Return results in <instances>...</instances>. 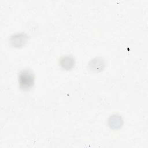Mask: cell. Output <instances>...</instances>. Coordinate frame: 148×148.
<instances>
[{"mask_svg": "<svg viewBox=\"0 0 148 148\" xmlns=\"http://www.w3.org/2000/svg\"><path fill=\"white\" fill-rule=\"evenodd\" d=\"M34 75L29 69H24L19 72L18 80L20 88L23 91H28L33 87L34 84Z\"/></svg>", "mask_w": 148, "mask_h": 148, "instance_id": "1", "label": "cell"}, {"mask_svg": "<svg viewBox=\"0 0 148 148\" xmlns=\"http://www.w3.org/2000/svg\"><path fill=\"white\" fill-rule=\"evenodd\" d=\"M28 36L24 33H17L10 37L9 42L11 46L14 47L24 46L28 41Z\"/></svg>", "mask_w": 148, "mask_h": 148, "instance_id": "2", "label": "cell"}, {"mask_svg": "<svg viewBox=\"0 0 148 148\" xmlns=\"http://www.w3.org/2000/svg\"><path fill=\"white\" fill-rule=\"evenodd\" d=\"M75 64V58L71 55H65L62 56L59 60V65L64 70L71 69L74 67Z\"/></svg>", "mask_w": 148, "mask_h": 148, "instance_id": "3", "label": "cell"}, {"mask_svg": "<svg viewBox=\"0 0 148 148\" xmlns=\"http://www.w3.org/2000/svg\"><path fill=\"white\" fill-rule=\"evenodd\" d=\"M105 61L101 57H95L91 60L88 64L90 70L95 72H98L102 71L105 68Z\"/></svg>", "mask_w": 148, "mask_h": 148, "instance_id": "4", "label": "cell"}, {"mask_svg": "<svg viewBox=\"0 0 148 148\" xmlns=\"http://www.w3.org/2000/svg\"><path fill=\"white\" fill-rule=\"evenodd\" d=\"M109 125L113 129L120 128L123 124V120L120 115L114 114L110 116L108 120Z\"/></svg>", "mask_w": 148, "mask_h": 148, "instance_id": "5", "label": "cell"}]
</instances>
